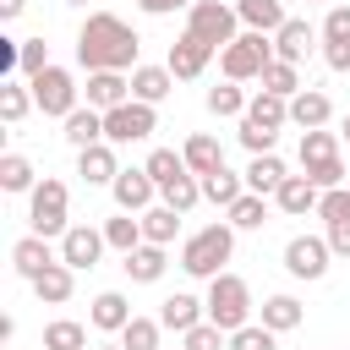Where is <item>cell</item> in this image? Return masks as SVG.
Masks as SVG:
<instances>
[{"mask_svg": "<svg viewBox=\"0 0 350 350\" xmlns=\"http://www.w3.org/2000/svg\"><path fill=\"white\" fill-rule=\"evenodd\" d=\"M137 49H142V38L115 11H88V22L77 27V66L82 71H137Z\"/></svg>", "mask_w": 350, "mask_h": 350, "instance_id": "6da1fadb", "label": "cell"}, {"mask_svg": "<svg viewBox=\"0 0 350 350\" xmlns=\"http://www.w3.org/2000/svg\"><path fill=\"white\" fill-rule=\"evenodd\" d=\"M230 257H235V230L230 224H202L197 235L180 241V268L191 279H219Z\"/></svg>", "mask_w": 350, "mask_h": 350, "instance_id": "7a4b0ae2", "label": "cell"}, {"mask_svg": "<svg viewBox=\"0 0 350 350\" xmlns=\"http://www.w3.org/2000/svg\"><path fill=\"white\" fill-rule=\"evenodd\" d=\"M27 224H33V235H44V241L71 230V191H66V180L44 175V180L27 191Z\"/></svg>", "mask_w": 350, "mask_h": 350, "instance_id": "3957f363", "label": "cell"}, {"mask_svg": "<svg viewBox=\"0 0 350 350\" xmlns=\"http://www.w3.org/2000/svg\"><path fill=\"white\" fill-rule=\"evenodd\" d=\"M208 323L224 328V334H235V328L252 323V290H246L241 273L224 268L219 279H208Z\"/></svg>", "mask_w": 350, "mask_h": 350, "instance_id": "277c9868", "label": "cell"}, {"mask_svg": "<svg viewBox=\"0 0 350 350\" xmlns=\"http://www.w3.org/2000/svg\"><path fill=\"white\" fill-rule=\"evenodd\" d=\"M273 60V38L268 33H241L230 49H219V66H224V82H257Z\"/></svg>", "mask_w": 350, "mask_h": 350, "instance_id": "5b68a950", "label": "cell"}, {"mask_svg": "<svg viewBox=\"0 0 350 350\" xmlns=\"http://www.w3.org/2000/svg\"><path fill=\"white\" fill-rule=\"evenodd\" d=\"M241 16H235V5H224V0H197L191 11H186V33H197L202 44H213V49H230L241 33Z\"/></svg>", "mask_w": 350, "mask_h": 350, "instance_id": "8992f818", "label": "cell"}, {"mask_svg": "<svg viewBox=\"0 0 350 350\" xmlns=\"http://www.w3.org/2000/svg\"><path fill=\"white\" fill-rule=\"evenodd\" d=\"M27 88H33V104H38L44 115H55V120H66L71 109H82V88H77V77H71L66 66H49V71H38Z\"/></svg>", "mask_w": 350, "mask_h": 350, "instance_id": "52a82bcc", "label": "cell"}, {"mask_svg": "<svg viewBox=\"0 0 350 350\" xmlns=\"http://www.w3.org/2000/svg\"><path fill=\"white\" fill-rule=\"evenodd\" d=\"M153 131H159V109H153V104H142V98H131V104H120V109H109V115H104V142H109V148L148 142Z\"/></svg>", "mask_w": 350, "mask_h": 350, "instance_id": "ba28073f", "label": "cell"}, {"mask_svg": "<svg viewBox=\"0 0 350 350\" xmlns=\"http://www.w3.org/2000/svg\"><path fill=\"white\" fill-rule=\"evenodd\" d=\"M328 262H334L328 235H290V241H284V268H290V279H323Z\"/></svg>", "mask_w": 350, "mask_h": 350, "instance_id": "9c48e42d", "label": "cell"}, {"mask_svg": "<svg viewBox=\"0 0 350 350\" xmlns=\"http://www.w3.org/2000/svg\"><path fill=\"white\" fill-rule=\"evenodd\" d=\"M219 49L213 44H202L197 33H180L175 44H170V55H164V66L175 71V82H197L202 71H208V60H213Z\"/></svg>", "mask_w": 350, "mask_h": 350, "instance_id": "30bf717a", "label": "cell"}, {"mask_svg": "<svg viewBox=\"0 0 350 350\" xmlns=\"http://www.w3.org/2000/svg\"><path fill=\"white\" fill-rule=\"evenodd\" d=\"M104 246H109V241H104V230H93V224H71V230L60 235V262H66V268H77V273H82V268H98Z\"/></svg>", "mask_w": 350, "mask_h": 350, "instance_id": "8fae6325", "label": "cell"}, {"mask_svg": "<svg viewBox=\"0 0 350 350\" xmlns=\"http://www.w3.org/2000/svg\"><path fill=\"white\" fill-rule=\"evenodd\" d=\"M109 197H115V208H120V213H148V208H153V197H159V186H153V175L137 164V170H120V175H115Z\"/></svg>", "mask_w": 350, "mask_h": 350, "instance_id": "7c38bea8", "label": "cell"}, {"mask_svg": "<svg viewBox=\"0 0 350 350\" xmlns=\"http://www.w3.org/2000/svg\"><path fill=\"white\" fill-rule=\"evenodd\" d=\"M317 38H323V33H317L306 16H290V22L273 33V60H290V66H301V60L317 49Z\"/></svg>", "mask_w": 350, "mask_h": 350, "instance_id": "4fadbf2b", "label": "cell"}, {"mask_svg": "<svg viewBox=\"0 0 350 350\" xmlns=\"http://www.w3.org/2000/svg\"><path fill=\"white\" fill-rule=\"evenodd\" d=\"M82 93H88L93 109L109 115V109L131 104V77H126V71H88V88H82Z\"/></svg>", "mask_w": 350, "mask_h": 350, "instance_id": "5bb4252c", "label": "cell"}, {"mask_svg": "<svg viewBox=\"0 0 350 350\" xmlns=\"http://www.w3.org/2000/svg\"><path fill=\"white\" fill-rule=\"evenodd\" d=\"M159 323L175 328V334H191L197 323H208V301H197L191 290H175V295L159 301Z\"/></svg>", "mask_w": 350, "mask_h": 350, "instance_id": "9a60e30c", "label": "cell"}, {"mask_svg": "<svg viewBox=\"0 0 350 350\" xmlns=\"http://www.w3.org/2000/svg\"><path fill=\"white\" fill-rule=\"evenodd\" d=\"M334 120V98L323 93V88H301L295 98H290V126H301V131H323Z\"/></svg>", "mask_w": 350, "mask_h": 350, "instance_id": "2e32d148", "label": "cell"}, {"mask_svg": "<svg viewBox=\"0 0 350 350\" xmlns=\"http://www.w3.org/2000/svg\"><path fill=\"white\" fill-rule=\"evenodd\" d=\"M120 268H126V279H131V284H159V279H164V268H170V246L142 241L137 252H126V257H120Z\"/></svg>", "mask_w": 350, "mask_h": 350, "instance_id": "e0dca14e", "label": "cell"}, {"mask_svg": "<svg viewBox=\"0 0 350 350\" xmlns=\"http://www.w3.org/2000/svg\"><path fill=\"white\" fill-rule=\"evenodd\" d=\"M131 317H137V312H131V301H126L120 290H98L93 306H88V323H93L98 334H120Z\"/></svg>", "mask_w": 350, "mask_h": 350, "instance_id": "ac0fdd59", "label": "cell"}, {"mask_svg": "<svg viewBox=\"0 0 350 350\" xmlns=\"http://www.w3.org/2000/svg\"><path fill=\"white\" fill-rule=\"evenodd\" d=\"M77 175H82L88 186H115V175H120V159H115V148H109V142H93V148H82V153H77Z\"/></svg>", "mask_w": 350, "mask_h": 350, "instance_id": "d6986e66", "label": "cell"}, {"mask_svg": "<svg viewBox=\"0 0 350 350\" xmlns=\"http://www.w3.org/2000/svg\"><path fill=\"white\" fill-rule=\"evenodd\" d=\"M55 262H60V257L49 252V241H44V235H22V241L11 246V268H16V273H22L27 284H33V279H38L44 268H55Z\"/></svg>", "mask_w": 350, "mask_h": 350, "instance_id": "ffe728a7", "label": "cell"}, {"mask_svg": "<svg viewBox=\"0 0 350 350\" xmlns=\"http://www.w3.org/2000/svg\"><path fill=\"white\" fill-rule=\"evenodd\" d=\"M170 93H175V71H170V66H137V71H131V98H142V104L159 109Z\"/></svg>", "mask_w": 350, "mask_h": 350, "instance_id": "44dd1931", "label": "cell"}, {"mask_svg": "<svg viewBox=\"0 0 350 350\" xmlns=\"http://www.w3.org/2000/svg\"><path fill=\"white\" fill-rule=\"evenodd\" d=\"M180 159H186V170H191L197 180L213 175V170H224V148H219V137H208V131H191L186 148H180Z\"/></svg>", "mask_w": 350, "mask_h": 350, "instance_id": "7402d4cb", "label": "cell"}, {"mask_svg": "<svg viewBox=\"0 0 350 350\" xmlns=\"http://www.w3.org/2000/svg\"><path fill=\"white\" fill-rule=\"evenodd\" d=\"M317 202H323V191H317L306 175H290V180L273 191V208H279V213H290V219H301V213H317Z\"/></svg>", "mask_w": 350, "mask_h": 350, "instance_id": "603a6c76", "label": "cell"}, {"mask_svg": "<svg viewBox=\"0 0 350 350\" xmlns=\"http://www.w3.org/2000/svg\"><path fill=\"white\" fill-rule=\"evenodd\" d=\"M235 16L246 22V33H279L290 16H284V0H235Z\"/></svg>", "mask_w": 350, "mask_h": 350, "instance_id": "cb8c5ba5", "label": "cell"}, {"mask_svg": "<svg viewBox=\"0 0 350 350\" xmlns=\"http://www.w3.org/2000/svg\"><path fill=\"white\" fill-rule=\"evenodd\" d=\"M77 153L82 148H93V142H104V109H93V104H82V109H71L66 115V131H60Z\"/></svg>", "mask_w": 350, "mask_h": 350, "instance_id": "d4e9b609", "label": "cell"}, {"mask_svg": "<svg viewBox=\"0 0 350 350\" xmlns=\"http://www.w3.org/2000/svg\"><path fill=\"white\" fill-rule=\"evenodd\" d=\"M284 180H290V170H284L279 153H257V159L246 164V191H257V197H273Z\"/></svg>", "mask_w": 350, "mask_h": 350, "instance_id": "484cf974", "label": "cell"}, {"mask_svg": "<svg viewBox=\"0 0 350 350\" xmlns=\"http://www.w3.org/2000/svg\"><path fill=\"white\" fill-rule=\"evenodd\" d=\"M71 290H77V268H66V262H55V268H44V273L33 279V295H38L44 306H66Z\"/></svg>", "mask_w": 350, "mask_h": 350, "instance_id": "4316f807", "label": "cell"}, {"mask_svg": "<svg viewBox=\"0 0 350 350\" xmlns=\"http://www.w3.org/2000/svg\"><path fill=\"white\" fill-rule=\"evenodd\" d=\"M241 120H252V126H262V131H279V126L290 120V98H279V93H262V88H257Z\"/></svg>", "mask_w": 350, "mask_h": 350, "instance_id": "83f0119b", "label": "cell"}, {"mask_svg": "<svg viewBox=\"0 0 350 350\" xmlns=\"http://www.w3.org/2000/svg\"><path fill=\"white\" fill-rule=\"evenodd\" d=\"M301 317H306V306H301L290 290H279V295H268V301H262V328H273V334L301 328Z\"/></svg>", "mask_w": 350, "mask_h": 350, "instance_id": "f1b7e54d", "label": "cell"}, {"mask_svg": "<svg viewBox=\"0 0 350 350\" xmlns=\"http://www.w3.org/2000/svg\"><path fill=\"white\" fill-rule=\"evenodd\" d=\"M142 219V241H153V246H170L175 235H180V219L186 213H175V208H164V202H153L148 213H137Z\"/></svg>", "mask_w": 350, "mask_h": 350, "instance_id": "f546056e", "label": "cell"}, {"mask_svg": "<svg viewBox=\"0 0 350 350\" xmlns=\"http://www.w3.org/2000/svg\"><path fill=\"white\" fill-rule=\"evenodd\" d=\"M241 197H246V175H235V170H213V175H202V202L230 208V202H241Z\"/></svg>", "mask_w": 350, "mask_h": 350, "instance_id": "4dcf8cb0", "label": "cell"}, {"mask_svg": "<svg viewBox=\"0 0 350 350\" xmlns=\"http://www.w3.org/2000/svg\"><path fill=\"white\" fill-rule=\"evenodd\" d=\"M224 224H230V230H262V224H268V197L246 191L241 202H230V208H224Z\"/></svg>", "mask_w": 350, "mask_h": 350, "instance_id": "1f68e13d", "label": "cell"}, {"mask_svg": "<svg viewBox=\"0 0 350 350\" xmlns=\"http://www.w3.org/2000/svg\"><path fill=\"white\" fill-rule=\"evenodd\" d=\"M202 104H208V115H219V120H230V115L241 120L252 98L241 93V82H219V88H208V98H202Z\"/></svg>", "mask_w": 350, "mask_h": 350, "instance_id": "d6a6232c", "label": "cell"}, {"mask_svg": "<svg viewBox=\"0 0 350 350\" xmlns=\"http://www.w3.org/2000/svg\"><path fill=\"white\" fill-rule=\"evenodd\" d=\"M33 186H38V170L22 153H0V191L16 197V191H33Z\"/></svg>", "mask_w": 350, "mask_h": 350, "instance_id": "836d02e7", "label": "cell"}, {"mask_svg": "<svg viewBox=\"0 0 350 350\" xmlns=\"http://www.w3.org/2000/svg\"><path fill=\"white\" fill-rule=\"evenodd\" d=\"M44 350H88V328L77 317H55L44 323Z\"/></svg>", "mask_w": 350, "mask_h": 350, "instance_id": "e575fe53", "label": "cell"}, {"mask_svg": "<svg viewBox=\"0 0 350 350\" xmlns=\"http://www.w3.org/2000/svg\"><path fill=\"white\" fill-rule=\"evenodd\" d=\"M115 339H120V350H159L164 323H159V317H131V323H126Z\"/></svg>", "mask_w": 350, "mask_h": 350, "instance_id": "d590c367", "label": "cell"}, {"mask_svg": "<svg viewBox=\"0 0 350 350\" xmlns=\"http://www.w3.org/2000/svg\"><path fill=\"white\" fill-rule=\"evenodd\" d=\"M257 82H262V93L295 98V93H301V66H290V60H268V71H262Z\"/></svg>", "mask_w": 350, "mask_h": 350, "instance_id": "8d00e7d4", "label": "cell"}, {"mask_svg": "<svg viewBox=\"0 0 350 350\" xmlns=\"http://www.w3.org/2000/svg\"><path fill=\"white\" fill-rule=\"evenodd\" d=\"M27 109H38V104H33V88L5 77V82H0V120H5V126H16Z\"/></svg>", "mask_w": 350, "mask_h": 350, "instance_id": "74e56055", "label": "cell"}, {"mask_svg": "<svg viewBox=\"0 0 350 350\" xmlns=\"http://www.w3.org/2000/svg\"><path fill=\"white\" fill-rule=\"evenodd\" d=\"M339 148H345V142H339V131H328V126H323V131H301V170H306V164H323V159H339Z\"/></svg>", "mask_w": 350, "mask_h": 350, "instance_id": "f35d334b", "label": "cell"}, {"mask_svg": "<svg viewBox=\"0 0 350 350\" xmlns=\"http://www.w3.org/2000/svg\"><path fill=\"white\" fill-rule=\"evenodd\" d=\"M142 170H148V175H153V186H159V191H164V186H170V180H180V175H191V170H186V159H180V153H175V148H153V153H148V164H142Z\"/></svg>", "mask_w": 350, "mask_h": 350, "instance_id": "ab89813d", "label": "cell"}, {"mask_svg": "<svg viewBox=\"0 0 350 350\" xmlns=\"http://www.w3.org/2000/svg\"><path fill=\"white\" fill-rule=\"evenodd\" d=\"M104 241L126 257V252H137L142 246V219H131V213H115V219H104Z\"/></svg>", "mask_w": 350, "mask_h": 350, "instance_id": "60d3db41", "label": "cell"}, {"mask_svg": "<svg viewBox=\"0 0 350 350\" xmlns=\"http://www.w3.org/2000/svg\"><path fill=\"white\" fill-rule=\"evenodd\" d=\"M159 202L175 208V213H191V208L202 202V180H197V175H180V180H170V186L159 191Z\"/></svg>", "mask_w": 350, "mask_h": 350, "instance_id": "b9f144b4", "label": "cell"}, {"mask_svg": "<svg viewBox=\"0 0 350 350\" xmlns=\"http://www.w3.org/2000/svg\"><path fill=\"white\" fill-rule=\"evenodd\" d=\"M317 191H334V186H350V170H345V159H323V164H306L301 170Z\"/></svg>", "mask_w": 350, "mask_h": 350, "instance_id": "7bdbcfd3", "label": "cell"}, {"mask_svg": "<svg viewBox=\"0 0 350 350\" xmlns=\"http://www.w3.org/2000/svg\"><path fill=\"white\" fill-rule=\"evenodd\" d=\"M230 350H279V334L262 328V323H246V328L230 334Z\"/></svg>", "mask_w": 350, "mask_h": 350, "instance_id": "ee69618b", "label": "cell"}, {"mask_svg": "<svg viewBox=\"0 0 350 350\" xmlns=\"http://www.w3.org/2000/svg\"><path fill=\"white\" fill-rule=\"evenodd\" d=\"M317 219H323V224H345V219H350V186H334V191H323V202H317Z\"/></svg>", "mask_w": 350, "mask_h": 350, "instance_id": "f6af8a7d", "label": "cell"}, {"mask_svg": "<svg viewBox=\"0 0 350 350\" xmlns=\"http://www.w3.org/2000/svg\"><path fill=\"white\" fill-rule=\"evenodd\" d=\"M49 66H55V60H49V44H44V38H22V77L33 82V77L49 71Z\"/></svg>", "mask_w": 350, "mask_h": 350, "instance_id": "bcb514c9", "label": "cell"}, {"mask_svg": "<svg viewBox=\"0 0 350 350\" xmlns=\"http://www.w3.org/2000/svg\"><path fill=\"white\" fill-rule=\"evenodd\" d=\"M224 328H213V323H197L191 334H180V350H224Z\"/></svg>", "mask_w": 350, "mask_h": 350, "instance_id": "7dc6e473", "label": "cell"}, {"mask_svg": "<svg viewBox=\"0 0 350 350\" xmlns=\"http://www.w3.org/2000/svg\"><path fill=\"white\" fill-rule=\"evenodd\" d=\"M317 33H323V44H350V5H328Z\"/></svg>", "mask_w": 350, "mask_h": 350, "instance_id": "c3c4849f", "label": "cell"}, {"mask_svg": "<svg viewBox=\"0 0 350 350\" xmlns=\"http://www.w3.org/2000/svg\"><path fill=\"white\" fill-rule=\"evenodd\" d=\"M235 137H241V148H246L252 159H257V153H273V142H279V131H262V126H252V120H241Z\"/></svg>", "mask_w": 350, "mask_h": 350, "instance_id": "681fc988", "label": "cell"}, {"mask_svg": "<svg viewBox=\"0 0 350 350\" xmlns=\"http://www.w3.org/2000/svg\"><path fill=\"white\" fill-rule=\"evenodd\" d=\"M197 0H137L142 16H175V11H191Z\"/></svg>", "mask_w": 350, "mask_h": 350, "instance_id": "f907efd6", "label": "cell"}, {"mask_svg": "<svg viewBox=\"0 0 350 350\" xmlns=\"http://www.w3.org/2000/svg\"><path fill=\"white\" fill-rule=\"evenodd\" d=\"M323 66L328 71H350V44H323Z\"/></svg>", "mask_w": 350, "mask_h": 350, "instance_id": "816d5d0a", "label": "cell"}, {"mask_svg": "<svg viewBox=\"0 0 350 350\" xmlns=\"http://www.w3.org/2000/svg\"><path fill=\"white\" fill-rule=\"evenodd\" d=\"M328 246H334V257H350V219L345 224H328Z\"/></svg>", "mask_w": 350, "mask_h": 350, "instance_id": "f5cc1de1", "label": "cell"}, {"mask_svg": "<svg viewBox=\"0 0 350 350\" xmlns=\"http://www.w3.org/2000/svg\"><path fill=\"white\" fill-rule=\"evenodd\" d=\"M22 11H27V0H0V16H5V22H16Z\"/></svg>", "mask_w": 350, "mask_h": 350, "instance_id": "db71d44e", "label": "cell"}, {"mask_svg": "<svg viewBox=\"0 0 350 350\" xmlns=\"http://www.w3.org/2000/svg\"><path fill=\"white\" fill-rule=\"evenodd\" d=\"M339 142L350 148V109H345V120H339Z\"/></svg>", "mask_w": 350, "mask_h": 350, "instance_id": "11a10c76", "label": "cell"}, {"mask_svg": "<svg viewBox=\"0 0 350 350\" xmlns=\"http://www.w3.org/2000/svg\"><path fill=\"white\" fill-rule=\"evenodd\" d=\"M66 5H88V0H66Z\"/></svg>", "mask_w": 350, "mask_h": 350, "instance_id": "9f6ffc18", "label": "cell"}, {"mask_svg": "<svg viewBox=\"0 0 350 350\" xmlns=\"http://www.w3.org/2000/svg\"><path fill=\"white\" fill-rule=\"evenodd\" d=\"M98 350H120V345H98Z\"/></svg>", "mask_w": 350, "mask_h": 350, "instance_id": "6f0895ef", "label": "cell"}, {"mask_svg": "<svg viewBox=\"0 0 350 350\" xmlns=\"http://www.w3.org/2000/svg\"><path fill=\"white\" fill-rule=\"evenodd\" d=\"M38 350H44V345H38Z\"/></svg>", "mask_w": 350, "mask_h": 350, "instance_id": "680465c9", "label": "cell"}]
</instances>
